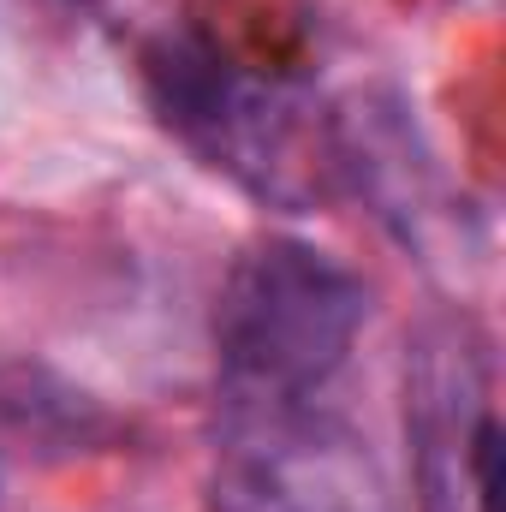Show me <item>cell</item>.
<instances>
[{"instance_id":"1","label":"cell","mask_w":506,"mask_h":512,"mask_svg":"<svg viewBox=\"0 0 506 512\" xmlns=\"http://www.w3.org/2000/svg\"><path fill=\"white\" fill-rule=\"evenodd\" d=\"M370 322V286L304 239H262L215 298V352L233 405H310Z\"/></svg>"},{"instance_id":"2","label":"cell","mask_w":506,"mask_h":512,"mask_svg":"<svg viewBox=\"0 0 506 512\" xmlns=\"http://www.w3.org/2000/svg\"><path fill=\"white\" fill-rule=\"evenodd\" d=\"M143 78L167 131L209 155V167H227L262 197L298 203V108L280 90L245 78L191 36H161L143 54Z\"/></svg>"},{"instance_id":"3","label":"cell","mask_w":506,"mask_h":512,"mask_svg":"<svg viewBox=\"0 0 506 512\" xmlns=\"http://www.w3.org/2000/svg\"><path fill=\"white\" fill-rule=\"evenodd\" d=\"M221 512H387L358 441L322 423L310 405H233L221 477Z\"/></svg>"}]
</instances>
